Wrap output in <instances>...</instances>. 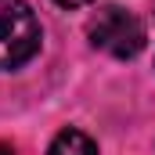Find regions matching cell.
<instances>
[{
  "instance_id": "cell-1",
  "label": "cell",
  "mask_w": 155,
  "mask_h": 155,
  "mask_svg": "<svg viewBox=\"0 0 155 155\" xmlns=\"http://www.w3.org/2000/svg\"><path fill=\"white\" fill-rule=\"evenodd\" d=\"M40 43H43V29L33 7L22 0H0V72L36 58Z\"/></svg>"
},
{
  "instance_id": "cell-2",
  "label": "cell",
  "mask_w": 155,
  "mask_h": 155,
  "mask_svg": "<svg viewBox=\"0 0 155 155\" xmlns=\"http://www.w3.org/2000/svg\"><path fill=\"white\" fill-rule=\"evenodd\" d=\"M87 36L90 43L97 47V51H105V54H112V58H137L141 51H144V22L134 15V11H126V7H119V4H108V7H101L94 18H90V25H87Z\"/></svg>"
},
{
  "instance_id": "cell-3",
  "label": "cell",
  "mask_w": 155,
  "mask_h": 155,
  "mask_svg": "<svg viewBox=\"0 0 155 155\" xmlns=\"http://www.w3.org/2000/svg\"><path fill=\"white\" fill-rule=\"evenodd\" d=\"M47 155H97V144H94L83 130H61V134L51 141V152Z\"/></svg>"
},
{
  "instance_id": "cell-4",
  "label": "cell",
  "mask_w": 155,
  "mask_h": 155,
  "mask_svg": "<svg viewBox=\"0 0 155 155\" xmlns=\"http://www.w3.org/2000/svg\"><path fill=\"white\" fill-rule=\"evenodd\" d=\"M58 7H83V4H90V0H54Z\"/></svg>"
},
{
  "instance_id": "cell-5",
  "label": "cell",
  "mask_w": 155,
  "mask_h": 155,
  "mask_svg": "<svg viewBox=\"0 0 155 155\" xmlns=\"http://www.w3.org/2000/svg\"><path fill=\"white\" fill-rule=\"evenodd\" d=\"M0 155H15V148H7V144H0Z\"/></svg>"
}]
</instances>
